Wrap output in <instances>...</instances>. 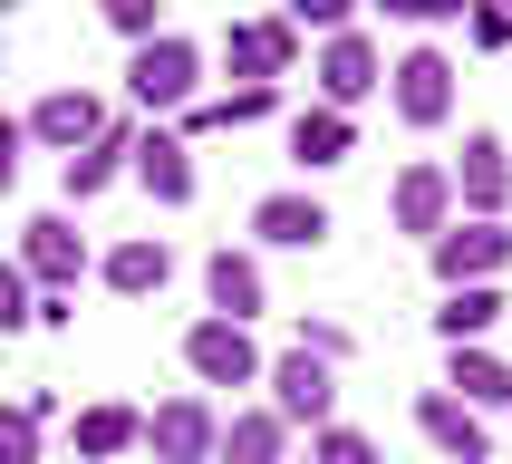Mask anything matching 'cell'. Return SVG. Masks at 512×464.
<instances>
[{
  "mask_svg": "<svg viewBox=\"0 0 512 464\" xmlns=\"http://www.w3.org/2000/svg\"><path fill=\"white\" fill-rule=\"evenodd\" d=\"M126 97L145 107V126L155 116H184L203 97V49L184 39V29H165V39H145L136 58H126Z\"/></svg>",
  "mask_w": 512,
  "mask_h": 464,
  "instance_id": "1",
  "label": "cell"
},
{
  "mask_svg": "<svg viewBox=\"0 0 512 464\" xmlns=\"http://www.w3.org/2000/svg\"><path fill=\"white\" fill-rule=\"evenodd\" d=\"M426 261H435V281H445V290H493L512 271V232L503 223H464V213H455V223L426 242Z\"/></svg>",
  "mask_w": 512,
  "mask_h": 464,
  "instance_id": "2",
  "label": "cell"
},
{
  "mask_svg": "<svg viewBox=\"0 0 512 464\" xmlns=\"http://www.w3.org/2000/svg\"><path fill=\"white\" fill-rule=\"evenodd\" d=\"M261 387H271V416H281V426H339V368H329V358H310V348L271 358V368H261Z\"/></svg>",
  "mask_w": 512,
  "mask_h": 464,
  "instance_id": "3",
  "label": "cell"
},
{
  "mask_svg": "<svg viewBox=\"0 0 512 464\" xmlns=\"http://www.w3.org/2000/svg\"><path fill=\"white\" fill-rule=\"evenodd\" d=\"M310 78H319V107H368V97H377V87H387V58H377V39H368V29H339V39H319V68H310Z\"/></svg>",
  "mask_w": 512,
  "mask_h": 464,
  "instance_id": "4",
  "label": "cell"
},
{
  "mask_svg": "<svg viewBox=\"0 0 512 464\" xmlns=\"http://www.w3.org/2000/svg\"><path fill=\"white\" fill-rule=\"evenodd\" d=\"M184 368H194V387H261V348L232 319H194L184 329Z\"/></svg>",
  "mask_w": 512,
  "mask_h": 464,
  "instance_id": "5",
  "label": "cell"
},
{
  "mask_svg": "<svg viewBox=\"0 0 512 464\" xmlns=\"http://www.w3.org/2000/svg\"><path fill=\"white\" fill-rule=\"evenodd\" d=\"M223 58H232V78L242 87H281L290 68H300V29L271 10V20H232L223 29Z\"/></svg>",
  "mask_w": 512,
  "mask_h": 464,
  "instance_id": "6",
  "label": "cell"
},
{
  "mask_svg": "<svg viewBox=\"0 0 512 464\" xmlns=\"http://www.w3.org/2000/svg\"><path fill=\"white\" fill-rule=\"evenodd\" d=\"M455 203H464V223H503V203H512V155L493 126H474L455 155Z\"/></svg>",
  "mask_w": 512,
  "mask_h": 464,
  "instance_id": "7",
  "label": "cell"
},
{
  "mask_svg": "<svg viewBox=\"0 0 512 464\" xmlns=\"http://www.w3.org/2000/svg\"><path fill=\"white\" fill-rule=\"evenodd\" d=\"M387 97H397L406 126H445V116H455V58L445 49H406L397 68H387Z\"/></svg>",
  "mask_w": 512,
  "mask_h": 464,
  "instance_id": "8",
  "label": "cell"
},
{
  "mask_svg": "<svg viewBox=\"0 0 512 464\" xmlns=\"http://www.w3.org/2000/svg\"><path fill=\"white\" fill-rule=\"evenodd\" d=\"M213 445H223V416L203 397H165L145 416V455L155 464H213Z\"/></svg>",
  "mask_w": 512,
  "mask_h": 464,
  "instance_id": "9",
  "label": "cell"
},
{
  "mask_svg": "<svg viewBox=\"0 0 512 464\" xmlns=\"http://www.w3.org/2000/svg\"><path fill=\"white\" fill-rule=\"evenodd\" d=\"M20 271H29V290H78V271H87V242H78V223L68 213H39V223L20 232Z\"/></svg>",
  "mask_w": 512,
  "mask_h": 464,
  "instance_id": "10",
  "label": "cell"
},
{
  "mask_svg": "<svg viewBox=\"0 0 512 464\" xmlns=\"http://www.w3.org/2000/svg\"><path fill=\"white\" fill-rule=\"evenodd\" d=\"M20 126H29V145H49L58 165H68L78 145H97V126H107V107H97L87 87H49V97H39V107H29Z\"/></svg>",
  "mask_w": 512,
  "mask_h": 464,
  "instance_id": "11",
  "label": "cell"
},
{
  "mask_svg": "<svg viewBox=\"0 0 512 464\" xmlns=\"http://www.w3.org/2000/svg\"><path fill=\"white\" fill-rule=\"evenodd\" d=\"M203 300H213V319L252 329V319L271 310V281H261V261H252V252H232V242H223V252L203 261Z\"/></svg>",
  "mask_w": 512,
  "mask_h": 464,
  "instance_id": "12",
  "label": "cell"
},
{
  "mask_svg": "<svg viewBox=\"0 0 512 464\" xmlns=\"http://www.w3.org/2000/svg\"><path fill=\"white\" fill-rule=\"evenodd\" d=\"M416 426H426V445H435L445 464H484V455H493V426H484L464 397H445V387L416 397Z\"/></svg>",
  "mask_w": 512,
  "mask_h": 464,
  "instance_id": "13",
  "label": "cell"
},
{
  "mask_svg": "<svg viewBox=\"0 0 512 464\" xmlns=\"http://www.w3.org/2000/svg\"><path fill=\"white\" fill-rule=\"evenodd\" d=\"M126 165H136V116H107V126H97V145H78V155L58 165V174H68V203H97Z\"/></svg>",
  "mask_w": 512,
  "mask_h": 464,
  "instance_id": "14",
  "label": "cell"
},
{
  "mask_svg": "<svg viewBox=\"0 0 512 464\" xmlns=\"http://www.w3.org/2000/svg\"><path fill=\"white\" fill-rule=\"evenodd\" d=\"M155 203H194V145L174 126H136V165H126Z\"/></svg>",
  "mask_w": 512,
  "mask_h": 464,
  "instance_id": "15",
  "label": "cell"
},
{
  "mask_svg": "<svg viewBox=\"0 0 512 464\" xmlns=\"http://www.w3.org/2000/svg\"><path fill=\"white\" fill-rule=\"evenodd\" d=\"M252 232L271 242V252H319L339 223H329V203H319V194H261L252 203Z\"/></svg>",
  "mask_w": 512,
  "mask_h": 464,
  "instance_id": "16",
  "label": "cell"
},
{
  "mask_svg": "<svg viewBox=\"0 0 512 464\" xmlns=\"http://www.w3.org/2000/svg\"><path fill=\"white\" fill-rule=\"evenodd\" d=\"M387 203H397V232L435 242V232L455 223V174H445V165H406V174H397V194H387Z\"/></svg>",
  "mask_w": 512,
  "mask_h": 464,
  "instance_id": "17",
  "label": "cell"
},
{
  "mask_svg": "<svg viewBox=\"0 0 512 464\" xmlns=\"http://www.w3.org/2000/svg\"><path fill=\"white\" fill-rule=\"evenodd\" d=\"M358 155V116H339V107H300L290 116V165L300 174H329V165H348Z\"/></svg>",
  "mask_w": 512,
  "mask_h": 464,
  "instance_id": "18",
  "label": "cell"
},
{
  "mask_svg": "<svg viewBox=\"0 0 512 464\" xmlns=\"http://www.w3.org/2000/svg\"><path fill=\"white\" fill-rule=\"evenodd\" d=\"M97 281H107L116 300H155V290L174 281V242H155V232H136V242H116V252L97 261Z\"/></svg>",
  "mask_w": 512,
  "mask_h": 464,
  "instance_id": "19",
  "label": "cell"
},
{
  "mask_svg": "<svg viewBox=\"0 0 512 464\" xmlns=\"http://www.w3.org/2000/svg\"><path fill=\"white\" fill-rule=\"evenodd\" d=\"M213 464H290V426L271 416V406H242V416H223Z\"/></svg>",
  "mask_w": 512,
  "mask_h": 464,
  "instance_id": "20",
  "label": "cell"
},
{
  "mask_svg": "<svg viewBox=\"0 0 512 464\" xmlns=\"http://www.w3.org/2000/svg\"><path fill=\"white\" fill-rule=\"evenodd\" d=\"M445 397H464L474 416H484V406H512V368L493 348H455V358H445Z\"/></svg>",
  "mask_w": 512,
  "mask_h": 464,
  "instance_id": "21",
  "label": "cell"
},
{
  "mask_svg": "<svg viewBox=\"0 0 512 464\" xmlns=\"http://www.w3.org/2000/svg\"><path fill=\"white\" fill-rule=\"evenodd\" d=\"M126 445H145V416H136V406H116V397H97V406H78V455H87V464H107V455H126Z\"/></svg>",
  "mask_w": 512,
  "mask_h": 464,
  "instance_id": "22",
  "label": "cell"
},
{
  "mask_svg": "<svg viewBox=\"0 0 512 464\" xmlns=\"http://www.w3.org/2000/svg\"><path fill=\"white\" fill-rule=\"evenodd\" d=\"M493 319H503V290H445V310H435V339H445V348H484Z\"/></svg>",
  "mask_w": 512,
  "mask_h": 464,
  "instance_id": "23",
  "label": "cell"
},
{
  "mask_svg": "<svg viewBox=\"0 0 512 464\" xmlns=\"http://www.w3.org/2000/svg\"><path fill=\"white\" fill-rule=\"evenodd\" d=\"M310 464H387V455H377V435H358V426H319Z\"/></svg>",
  "mask_w": 512,
  "mask_h": 464,
  "instance_id": "24",
  "label": "cell"
},
{
  "mask_svg": "<svg viewBox=\"0 0 512 464\" xmlns=\"http://www.w3.org/2000/svg\"><path fill=\"white\" fill-rule=\"evenodd\" d=\"M107 29L126 49H145V39H165V10H155V0H107Z\"/></svg>",
  "mask_w": 512,
  "mask_h": 464,
  "instance_id": "25",
  "label": "cell"
},
{
  "mask_svg": "<svg viewBox=\"0 0 512 464\" xmlns=\"http://www.w3.org/2000/svg\"><path fill=\"white\" fill-rule=\"evenodd\" d=\"M281 20L300 29V39H310V29H319V39H339V29H358V10H348V0H290Z\"/></svg>",
  "mask_w": 512,
  "mask_h": 464,
  "instance_id": "26",
  "label": "cell"
},
{
  "mask_svg": "<svg viewBox=\"0 0 512 464\" xmlns=\"http://www.w3.org/2000/svg\"><path fill=\"white\" fill-rule=\"evenodd\" d=\"M29 310H39L29 271H20V261H0V339H10V329H29Z\"/></svg>",
  "mask_w": 512,
  "mask_h": 464,
  "instance_id": "27",
  "label": "cell"
},
{
  "mask_svg": "<svg viewBox=\"0 0 512 464\" xmlns=\"http://www.w3.org/2000/svg\"><path fill=\"white\" fill-rule=\"evenodd\" d=\"M0 464H39V416L29 406H0Z\"/></svg>",
  "mask_w": 512,
  "mask_h": 464,
  "instance_id": "28",
  "label": "cell"
},
{
  "mask_svg": "<svg viewBox=\"0 0 512 464\" xmlns=\"http://www.w3.org/2000/svg\"><path fill=\"white\" fill-rule=\"evenodd\" d=\"M300 348L329 358V368H348V329H339V319H310V310H300Z\"/></svg>",
  "mask_w": 512,
  "mask_h": 464,
  "instance_id": "29",
  "label": "cell"
},
{
  "mask_svg": "<svg viewBox=\"0 0 512 464\" xmlns=\"http://www.w3.org/2000/svg\"><path fill=\"white\" fill-rule=\"evenodd\" d=\"M387 20H406V29H445V20H464V0H387Z\"/></svg>",
  "mask_w": 512,
  "mask_h": 464,
  "instance_id": "30",
  "label": "cell"
},
{
  "mask_svg": "<svg viewBox=\"0 0 512 464\" xmlns=\"http://www.w3.org/2000/svg\"><path fill=\"white\" fill-rule=\"evenodd\" d=\"M464 39L474 49H512V10H464Z\"/></svg>",
  "mask_w": 512,
  "mask_h": 464,
  "instance_id": "31",
  "label": "cell"
},
{
  "mask_svg": "<svg viewBox=\"0 0 512 464\" xmlns=\"http://www.w3.org/2000/svg\"><path fill=\"white\" fill-rule=\"evenodd\" d=\"M20 155H29V126H20V116H0V194L20 184Z\"/></svg>",
  "mask_w": 512,
  "mask_h": 464,
  "instance_id": "32",
  "label": "cell"
},
{
  "mask_svg": "<svg viewBox=\"0 0 512 464\" xmlns=\"http://www.w3.org/2000/svg\"><path fill=\"white\" fill-rule=\"evenodd\" d=\"M0 78H10V49H0Z\"/></svg>",
  "mask_w": 512,
  "mask_h": 464,
  "instance_id": "33",
  "label": "cell"
}]
</instances>
